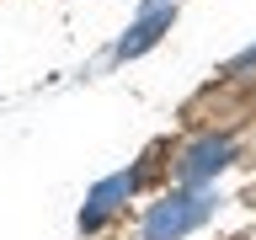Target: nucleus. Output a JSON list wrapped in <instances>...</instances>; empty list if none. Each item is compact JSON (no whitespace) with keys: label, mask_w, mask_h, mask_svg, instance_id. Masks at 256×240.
Wrapping results in <instances>:
<instances>
[{"label":"nucleus","mask_w":256,"mask_h":240,"mask_svg":"<svg viewBox=\"0 0 256 240\" xmlns=\"http://www.w3.org/2000/svg\"><path fill=\"white\" fill-rule=\"evenodd\" d=\"M203 219V203H192V208H176V203H160L155 214H150V224H144V235L150 240H166V235H182L187 224Z\"/></svg>","instance_id":"f257e3e1"}]
</instances>
